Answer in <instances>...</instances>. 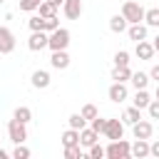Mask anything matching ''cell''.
<instances>
[{"mask_svg":"<svg viewBox=\"0 0 159 159\" xmlns=\"http://www.w3.org/2000/svg\"><path fill=\"white\" fill-rule=\"evenodd\" d=\"M104 157L107 159H129L132 157V144L122 137V139H112L104 147Z\"/></svg>","mask_w":159,"mask_h":159,"instance_id":"obj_1","label":"cell"},{"mask_svg":"<svg viewBox=\"0 0 159 159\" xmlns=\"http://www.w3.org/2000/svg\"><path fill=\"white\" fill-rule=\"evenodd\" d=\"M70 37H72V35H70L67 27H57V30L47 32V47H50V50H67Z\"/></svg>","mask_w":159,"mask_h":159,"instance_id":"obj_2","label":"cell"},{"mask_svg":"<svg viewBox=\"0 0 159 159\" xmlns=\"http://www.w3.org/2000/svg\"><path fill=\"white\" fill-rule=\"evenodd\" d=\"M122 15H124V20H127L129 25H132V22H144V7H142L137 0H124Z\"/></svg>","mask_w":159,"mask_h":159,"instance_id":"obj_3","label":"cell"},{"mask_svg":"<svg viewBox=\"0 0 159 159\" xmlns=\"http://www.w3.org/2000/svg\"><path fill=\"white\" fill-rule=\"evenodd\" d=\"M7 137H10V142H15V144H22L25 139H27V124H22V122H17L15 117L7 122Z\"/></svg>","mask_w":159,"mask_h":159,"instance_id":"obj_4","label":"cell"},{"mask_svg":"<svg viewBox=\"0 0 159 159\" xmlns=\"http://www.w3.org/2000/svg\"><path fill=\"white\" fill-rule=\"evenodd\" d=\"M107 97H109V102H114V104H122V102L129 97L127 82H112V84H109V89H107Z\"/></svg>","mask_w":159,"mask_h":159,"instance_id":"obj_5","label":"cell"},{"mask_svg":"<svg viewBox=\"0 0 159 159\" xmlns=\"http://www.w3.org/2000/svg\"><path fill=\"white\" fill-rule=\"evenodd\" d=\"M102 134H104L109 142H112V139H122V137H124V122H122V119H107Z\"/></svg>","mask_w":159,"mask_h":159,"instance_id":"obj_6","label":"cell"},{"mask_svg":"<svg viewBox=\"0 0 159 159\" xmlns=\"http://www.w3.org/2000/svg\"><path fill=\"white\" fill-rule=\"evenodd\" d=\"M47 47V32L45 30H35V32H30V37H27V50H32V52H42Z\"/></svg>","mask_w":159,"mask_h":159,"instance_id":"obj_7","label":"cell"},{"mask_svg":"<svg viewBox=\"0 0 159 159\" xmlns=\"http://www.w3.org/2000/svg\"><path fill=\"white\" fill-rule=\"evenodd\" d=\"M12 50H15V35L10 27L0 25V55H10Z\"/></svg>","mask_w":159,"mask_h":159,"instance_id":"obj_8","label":"cell"},{"mask_svg":"<svg viewBox=\"0 0 159 159\" xmlns=\"http://www.w3.org/2000/svg\"><path fill=\"white\" fill-rule=\"evenodd\" d=\"M82 10H84L82 0H65V2H62V12H65L67 20H80Z\"/></svg>","mask_w":159,"mask_h":159,"instance_id":"obj_9","label":"cell"},{"mask_svg":"<svg viewBox=\"0 0 159 159\" xmlns=\"http://www.w3.org/2000/svg\"><path fill=\"white\" fill-rule=\"evenodd\" d=\"M132 134H134V139H149V137L154 134V127H152V122L139 119V122L132 124Z\"/></svg>","mask_w":159,"mask_h":159,"instance_id":"obj_10","label":"cell"},{"mask_svg":"<svg viewBox=\"0 0 159 159\" xmlns=\"http://www.w3.org/2000/svg\"><path fill=\"white\" fill-rule=\"evenodd\" d=\"M50 65H52L55 70H67V67H70V55H67V50H52Z\"/></svg>","mask_w":159,"mask_h":159,"instance_id":"obj_11","label":"cell"},{"mask_svg":"<svg viewBox=\"0 0 159 159\" xmlns=\"http://www.w3.org/2000/svg\"><path fill=\"white\" fill-rule=\"evenodd\" d=\"M30 82H32V87H35V89H47V87H50V82H52V77H50V72H47V70H35V72H32V77H30Z\"/></svg>","mask_w":159,"mask_h":159,"instance_id":"obj_12","label":"cell"},{"mask_svg":"<svg viewBox=\"0 0 159 159\" xmlns=\"http://www.w3.org/2000/svg\"><path fill=\"white\" fill-rule=\"evenodd\" d=\"M147 32H149V27H147L144 22H132V25H127V35H129V40H134V42L147 40Z\"/></svg>","mask_w":159,"mask_h":159,"instance_id":"obj_13","label":"cell"},{"mask_svg":"<svg viewBox=\"0 0 159 159\" xmlns=\"http://www.w3.org/2000/svg\"><path fill=\"white\" fill-rule=\"evenodd\" d=\"M99 142V134L92 129V127H84V129H80V147H84V149H89L92 144H97Z\"/></svg>","mask_w":159,"mask_h":159,"instance_id":"obj_14","label":"cell"},{"mask_svg":"<svg viewBox=\"0 0 159 159\" xmlns=\"http://www.w3.org/2000/svg\"><path fill=\"white\" fill-rule=\"evenodd\" d=\"M134 55H137L139 60H152V57H154L152 42H149V40H139V42L134 45Z\"/></svg>","mask_w":159,"mask_h":159,"instance_id":"obj_15","label":"cell"},{"mask_svg":"<svg viewBox=\"0 0 159 159\" xmlns=\"http://www.w3.org/2000/svg\"><path fill=\"white\" fill-rule=\"evenodd\" d=\"M127 20H124V15L122 12H117V15H112L109 17V30L114 32V35H122V32H127Z\"/></svg>","mask_w":159,"mask_h":159,"instance_id":"obj_16","label":"cell"},{"mask_svg":"<svg viewBox=\"0 0 159 159\" xmlns=\"http://www.w3.org/2000/svg\"><path fill=\"white\" fill-rule=\"evenodd\" d=\"M132 157H134V159L149 157V139H137V142L132 144Z\"/></svg>","mask_w":159,"mask_h":159,"instance_id":"obj_17","label":"cell"},{"mask_svg":"<svg viewBox=\"0 0 159 159\" xmlns=\"http://www.w3.org/2000/svg\"><path fill=\"white\" fill-rule=\"evenodd\" d=\"M129 82H132L134 89H147V84H149V72H132Z\"/></svg>","mask_w":159,"mask_h":159,"instance_id":"obj_18","label":"cell"},{"mask_svg":"<svg viewBox=\"0 0 159 159\" xmlns=\"http://www.w3.org/2000/svg\"><path fill=\"white\" fill-rule=\"evenodd\" d=\"M139 119H142V109H139V107H134V104H132V107H127V109H124V114H122V122H124V124H129V127H132L134 122H139Z\"/></svg>","mask_w":159,"mask_h":159,"instance_id":"obj_19","label":"cell"},{"mask_svg":"<svg viewBox=\"0 0 159 159\" xmlns=\"http://www.w3.org/2000/svg\"><path fill=\"white\" fill-rule=\"evenodd\" d=\"M152 102V94L147 92V89H137L134 92V99H132V104L134 107H139V109H147V104Z\"/></svg>","mask_w":159,"mask_h":159,"instance_id":"obj_20","label":"cell"},{"mask_svg":"<svg viewBox=\"0 0 159 159\" xmlns=\"http://www.w3.org/2000/svg\"><path fill=\"white\" fill-rule=\"evenodd\" d=\"M129 77H132L129 65H127V67H112V80H114V82H129Z\"/></svg>","mask_w":159,"mask_h":159,"instance_id":"obj_21","label":"cell"},{"mask_svg":"<svg viewBox=\"0 0 159 159\" xmlns=\"http://www.w3.org/2000/svg\"><path fill=\"white\" fill-rule=\"evenodd\" d=\"M72 144H80V129H67L62 132V147H72Z\"/></svg>","mask_w":159,"mask_h":159,"instance_id":"obj_22","label":"cell"},{"mask_svg":"<svg viewBox=\"0 0 159 159\" xmlns=\"http://www.w3.org/2000/svg\"><path fill=\"white\" fill-rule=\"evenodd\" d=\"M144 25L147 27H159V7L144 10Z\"/></svg>","mask_w":159,"mask_h":159,"instance_id":"obj_23","label":"cell"},{"mask_svg":"<svg viewBox=\"0 0 159 159\" xmlns=\"http://www.w3.org/2000/svg\"><path fill=\"white\" fill-rule=\"evenodd\" d=\"M12 117H15L17 122H22V124H27V122L32 119V109H30V107H15V112H12Z\"/></svg>","mask_w":159,"mask_h":159,"instance_id":"obj_24","label":"cell"},{"mask_svg":"<svg viewBox=\"0 0 159 159\" xmlns=\"http://www.w3.org/2000/svg\"><path fill=\"white\" fill-rule=\"evenodd\" d=\"M67 124H70L72 129H84V127H87V119H84L80 112H75V114L67 117Z\"/></svg>","mask_w":159,"mask_h":159,"instance_id":"obj_25","label":"cell"},{"mask_svg":"<svg viewBox=\"0 0 159 159\" xmlns=\"http://www.w3.org/2000/svg\"><path fill=\"white\" fill-rule=\"evenodd\" d=\"M37 10H40L42 17H52V15H57V7H55L52 2H47V0H42V2L37 5Z\"/></svg>","mask_w":159,"mask_h":159,"instance_id":"obj_26","label":"cell"},{"mask_svg":"<svg viewBox=\"0 0 159 159\" xmlns=\"http://www.w3.org/2000/svg\"><path fill=\"white\" fill-rule=\"evenodd\" d=\"M84 152L80 144H72V147H65V159H82Z\"/></svg>","mask_w":159,"mask_h":159,"instance_id":"obj_27","label":"cell"},{"mask_svg":"<svg viewBox=\"0 0 159 159\" xmlns=\"http://www.w3.org/2000/svg\"><path fill=\"white\" fill-rule=\"evenodd\" d=\"M27 27H30V32H35V30H45V17H42V15H32V17L27 20Z\"/></svg>","mask_w":159,"mask_h":159,"instance_id":"obj_28","label":"cell"},{"mask_svg":"<svg viewBox=\"0 0 159 159\" xmlns=\"http://www.w3.org/2000/svg\"><path fill=\"white\" fill-rule=\"evenodd\" d=\"M129 65V52L127 50H117L114 52V67H127Z\"/></svg>","mask_w":159,"mask_h":159,"instance_id":"obj_29","label":"cell"},{"mask_svg":"<svg viewBox=\"0 0 159 159\" xmlns=\"http://www.w3.org/2000/svg\"><path fill=\"white\" fill-rule=\"evenodd\" d=\"M10 157H12V159H27V157H30V149L25 147V142H22V144H15V149H12Z\"/></svg>","mask_w":159,"mask_h":159,"instance_id":"obj_30","label":"cell"},{"mask_svg":"<svg viewBox=\"0 0 159 159\" xmlns=\"http://www.w3.org/2000/svg\"><path fill=\"white\" fill-rule=\"evenodd\" d=\"M80 114H82V117H84V119L89 122V119H94V117H97L99 112H97V107H94V104H84V107L80 109Z\"/></svg>","mask_w":159,"mask_h":159,"instance_id":"obj_31","label":"cell"},{"mask_svg":"<svg viewBox=\"0 0 159 159\" xmlns=\"http://www.w3.org/2000/svg\"><path fill=\"white\" fill-rule=\"evenodd\" d=\"M87 157H89V159H104V147H99V142L92 144L89 152H87Z\"/></svg>","mask_w":159,"mask_h":159,"instance_id":"obj_32","label":"cell"},{"mask_svg":"<svg viewBox=\"0 0 159 159\" xmlns=\"http://www.w3.org/2000/svg\"><path fill=\"white\" fill-rule=\"evenodd\" d=\"M147 112H149V119H159V99L157 97L147 104Z\"/></svg>","mask_w":159,"mask_h":159,"instance_id":"obj_33","label":"cell"},{"mask_svg":"<svg viewBox=\"0 0 159 159\" xmlns=\"http://www.w3.org/2000/svg\"><path fill=\"white\" fill-rule=\"evenodd\" d=\"M40 2H42V0H20V10H22V12H32V10H37Z\"/></svg>","mask_w":159,"mask_h":159,"instance_id":"obj_34","label":"cell"},{"mask_svg":"<svg viewBox=\"0 0 159 159\" xmlns=\"http://www.w3.org/2000/svg\"><path fill=\"white\" fill-rule=\"evenodd\" d=\"M104 124H107V119H102L99 114H97L94 119H89V127H92V129H94L97 134H102V129H104Z\"/></svg>","mask_w":159,"mask_h":159,"instance_id":"obj_35","label":"cell"},{"mask_svg":"<svg viewBox=\"0 0 159 159\" xmlns=\"http://www.w3.org/2000/svg\"><path fill=\"white\" fill-rule=\"evenodd\" d=\"M60 27V20H57V15H52V17H45V32H52V30H57Z\"/></svg>","mask_w":159,"mask_h":159,"instance_id":"obj_36","label":"cell"},{"mask_svg":"<svg viewBox=\"0 0 159 159\" xmlns=\"http://www.w3.org/2000/svg\"><path fill=\"white\" fill-rule=\"evenodd\" d=\"M149 157H157V159H159V139H154V142L149 144Z\"/></svg>","mask_w":159,"mask_h":159,"instance_id":"obj_37","label":"cell"},{"mask_svg":"<svg viewBox=\"0 0 159 159\" xmlns=\"http://www.w3.org/2000/svg\"><path fill=\"white\" fill-rule=\"evenodd\" d=\"M149 80H157V82H159V65H152V70H149Z\"/></svg>","mask_w":159,"mask_h":159,"instance_id":"obj_38","label":"cell"},{"mask_svg":"<svg viewBox=\"0 0 159 159\" xmlns=\"http://www.w3.org/2000/svg\"><path fill=\"white\" fill-rule=\"evenodd\" d=\"M152 47H154V52H159V35L152 40Z\"/></svg>","mask_w":159,"mask_h":159,"instance_id":"obj_39","label":"cell"},{"mask_svg":"<svg viewBox=\"0 0 159 159\" xmlns=\"http://www.w3.org/2000/svg\"><path fill=\"white\" fill-rule=\"evenodd\" d=\"M47 2H52L55 7H62V2H65V0H47Z\"/></svg>","mask_w":159,"mask_h":159,"instance_id":"obj_40","label":"cell"},{"mask_svg":"<svg viewBox=\"0 0 159 159\" xmlns=\"http://www.w3.org/2000/svg\"><path fill=\"white\" fill-rule=\"evenodd\" d=\"M7 157H10V154H7L5 149H0V159H7Z\"/></svg>","mask_w":159,"mask_h":159,"instance_id":"obj_41","label":"cell"},{"mask_svg":"<svg viewBox=\"0 0 159 159\" xmlns=\"http://www.w3.org/2000/svg\"><path fill=\"white\" fill-rule=\"evenodd\" d=\"M154 97L159 99V82H157V89H154Z\"/></svg>","mask_w":159,"mask_h":159,"instance_id":"obj_42","label":"cell"},{"mask_svg":"<svg viewBox=\"0 0 159 159\" xmlns=\"http://www.w3.org/2000/svg\"><path fill=\"white\" fill-rule=\"evenodd\" d=\"M2 2H5V0H0V5H2Z\"/></svg>","mask_w":159,"mask_h":159,"instance_id":"obj_43","label":"cell"}]
</instances>
